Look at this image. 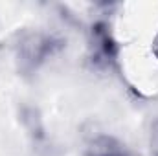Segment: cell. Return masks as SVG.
<instances>
[{"label": "cell", "mask_w": 158, "mask_h": 156, "mask_svg": "<svg viewBox=\"0 0 158 156\" xmlns=\"http://www.w3.org/2000/svg\"><path fill=\"white\" fill-rule=\"evenodd\" d=\"M63 48V40L46 33H30L20 40L19 63L24 72H31Z\"/></svg>", "instance_id": "6da1fadb"}, {"label": "cell", "mask_w": 158, "mask_h": 156, "mask_svg": "<svg viewBox=\"0 0 158 156\" xmlns=\"http://www.w3.org/2000/svg\"><path fill=\"white\" fill-rule=\"evenodd\" d=\"M151 149H153V154L158 156V121L153 127V132H151Z\"/></svg>", "instance_id": "3957f363"}, {"label": "cell", "mask_w": 158, "mask_h": 156, "mask_svg": "<svg viewBox=\"0 0 158 156\" xmlns=\"http://www.w3.org/2000/svg\"><path fill=\"white\" fill-rule=\"evenodd\" d=\"M153 53H155V57L158 59V35L155 37V40H153Z\"/></svg>", "instance_id": "277c9868"}, {"label": "cell", "mask_w": 158, "mask_h": 156, "mask_svg": "<svg viewBox=\"0 0 158 156\" xmlns=\"http://www.w3.org/2000/svg\"><path fill=\"white\" fill-rule=\"evenodd\" d=\"M85 156H132L125 145L118 142L112 136H96L88 145H86V153Z\"/></svg>", "instance_id": "7a4b0ae2"}]
</instances>
